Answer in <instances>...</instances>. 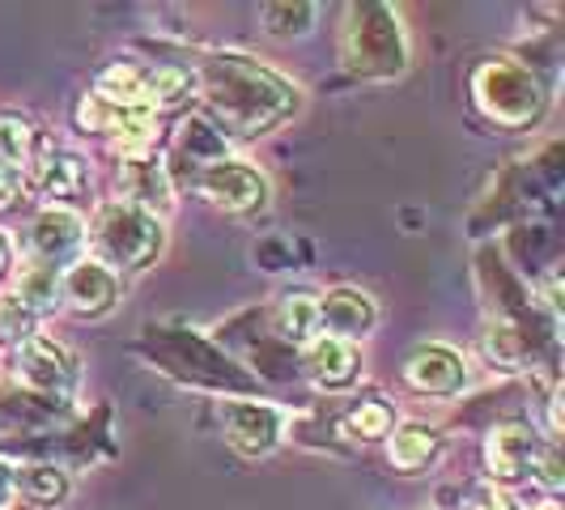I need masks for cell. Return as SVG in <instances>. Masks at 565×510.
Wrapping results in <instances>:
<instances>
[{"mask_svg": "<svg viewBox=\"0 0 565 510\" xmlns=\"http://www.w3.org/2000/svg\"><path fill=\"white\" fill-rule=\"evenodd\" d=\"M192 73L209 111L204 119L222 137H264L298 111V85L259 60L209 52Z\"/></svg>", "mask_w": 565, "mask_h": 510, "instance_id": "obj_1", "label": "cell"}, {"mask_svg": "<svg viewBox=\"0 0 565 510\" xmlns=\"http://www.w3.org/2000/svg\"><path fill=\"white\" fill-rule=\"evenodd\" d=\"M340 60L358 82H392L408 64L404 30L392 4H349L340 26Z\"/></svg>", "mask_w": 565, "mask_h": 510, "instance_id": "obj_2", "label": "cell"}, {"mask_svg": "<svg viewBox=\"0 0 565 510\" xmlns=\"http://www.w3.org/2000/svg\"><path fill=\"white\" fill-rule=\"evenodd\" d=\"M167 243L162 217L145 213L128 200H111L98 209L94 217V247H98V264H107L111 273H141L149 268Z\"/></svg>", "mask_w": 565, "mask_h": 510, "instance_id": "obj_3", "label": "cell"}, {"mask_svg": "<svg viewBox=\"0 0 565 510\" xmlns=\"http://www.w3.org/2000/svg\"><path fill=\"white\" fill-rule=\"evenodd\" d=\"M145 340L153 344V362L170 374H179L183 383H196V387H226L247 400L255 392V379L243 366H234L230 358H222L209 340L192 337V332H179V328H149Z\"/></svg>", "mask_w": 565, "mask_h": 510, "instance_id": "obj_4", "label": "cell"}, {"mask_svg": "<svg viewBox=\"0 0 565 510\" xmlns=\"http://www.w3.org/2000/svg\"><path fill=\"white\" fill-rule=\"evenodd\" d=\"M472 98L484 119L502 128H532L548 107V89L540 85L536 73L510 60H484L472 77Z\"/></svg>", "mask_w": 565, "mask_h": 510, "instance_id": "obj_5", "label": "cell"}, {"mask_svg": "<svg viewBox=\"0 0 565 510\" xmlns=\"http://www.w3.org/2000/svg\"><path fill=\"white\" fill-rule=\"evenodd\" d=\"M13 370L22 379V392L47 400V404H64L77 392V358L68 344L43 337V332H30L22 344H18V358H13Z\"/></svg>", "mask_w": 565, "mask_h": 510, "instance_id": "obj_6", "label": "cell"}, {"mask_svg": "<svg viewBox=\"0 0 565 510\" xmlns=\"http://www.w3.org/2000/svg\"><path fill=\"white\" fill-rule=\"evenodd\" d=\"M196 188L222 213H234V217H252L268 204V179L238 158H222V162L204 167L196 174Z\"/></svg>", "mask_w": 565, "mask_h": 510, "instance_id": "obj_7", "label": "cell"}, {"mask_svg": "<svg viewBox=\"0 0 565 510\" xmlns=\"http://www.w3.org/2000/svg\"><path fill=\"white\" fill-rule=\"evenodd\" d=\"M222 425H226V443L243 459H259V455L277 451L281 443V413L264 400H226Z\"/></svg>", "mask_w": 565, "mask_h": 510, "instance_id": "obj_8", "label": "cell"}, {"mask_svg": "<svg viewBox=\"0 0 565 510\" xmlns=\"http://www.w3.org/2000/svg\"><path fill=\"white\" fill-rule=\"evenodd\" d=\"M404 383L422 396H459L468 383V362L451 344H422L404 362Z\"/></svg>", "mask_w": 565, "mask_h": 510, "instance_id": "obj_9", "label": "cell"}, {"mask_svg": "<svg viewBox=\"0 0 565 510\" xmlns=\"http://www.w3.org/2000/svg\"><path fill=\"white\" fill-rule=\"evenodd\" d=\"M315 315H319L323 337H340L353 344L358 337L374 332L379 302L370 294H362V289H353V285H337V289H328V294L315 298Z\"/></svg>", "mask_w": 565, "mask_h": 510, "instance_id": "obj_10", "label": "cell"}, {"mask_svg": "<svg viewBox=\"0 0 565 510\" xmlns=\"http://www.w3.org/2000/svg\"><path fill=\"white\" fill-rule=\"evenodd\" d=\"M540 447H544V443L536 438L532 425L502 422L489 434V443H484V464H489V472H493L498 481L519 485L536 472Z\"/></svg>", "mask_w": 565, "mask_h": 510, "instance_id": "obj_11", "label": "cell"}, {"mask_svg": "<svg viewBox=\"0 0 565 510\" xmlns=\"http://www.w3.org/2000/svg\"><path fill=\"white\" fill-rule=\"evenodd\" d=\"M60 298L68 302V311L98 319V315H107L119 302V277L98 259H77L60 277Z\"/></svg>", "mask_w": 565, "mask_h": 510, "instance_id": "obj_12", "label": "cell"}, {"mask_svg": "<svg viewBox=\"0 0 565 510\" xmlns=\"http://www.w3.org/2000/svg\"><path fill=\"white\" fill-rule=\"evenodd\" d=\"M82 243H85V226L73 209H60V204L39 209V217L30 226V247L39 255V264L60 268V264H68L73 255L82 252Z\"/></svg>", "mask_w": 565, "mask_h": 510, "instance_id": "obj_13", "label": "cell"}, {"mask_svg": "<svg viewBox=\"0 0 565 510\" xmlns=\"http://www.w3.org/2000/svg\"><path fill=\"white\" fill-rule=\"evenodd\" d=\"M362 370V358L349 340L340 337H315L307 340V353H302V374L311 379L315 387L323 392H337V387H349Z\"/></svg>", "mask_w": 565, "mask_h": 510, "instance_id": "obj_14", "label": "cell"}, {"mask_svg": "<svg viewBox=\"0 0 565 510\" xmlns=\"http://www.w3.org/2000/svg\"><path fill=\"white\" fill-rule=\"evenodd\" d=\"M119 183H124V200L137 204L145 213L162 217L170 209V170L167 158L149 153V158H132V162H119Z\"/></svg>", "mask_w": 565, "mask_h": 510, "instance_id": "obj_15", "label": "cell"}, {"mask_svg": "<svg viewBox=\"0 0 565 510\" xmlns=\"http://www.w3.org/2000/svg\"><path fill=\"white\" fill-rule=\"evenodd\" d=\"M98 103H107L115 111H153L149 107V89H145V68L137 60H111L89 89Z\"/></svg>", "mask_w": 565, "mask_h": 510, "instance_id": "obj_16", "label": "cell"}, {"mask_svg": "<svg viewBox=\"0 0 565 510\" xmlns=\"http://www.w3.org/2000/svg\"><path fill=\"white\" fill-rule=\"evenodd\" d=\"M89 183V170L73 149H47L39 162H34V188L43 196H52L60 209H68V200H77Z\"/></svg>", "mask_w": 565, "mask_h": 510, "instance_id": "obj_17", "label": "cell"}, {"mask_svg": "<svg viewBox=\"0 0 565 510\" xmlns=\"http://www.w3.org/2000/svg\"><path fill=\"white\" fill-rule=\"evenodd\" d=\"M222 158H230L226 137H222L204 115H192V119H183V128H179V145H174V158L167 162V170H179L183 162H192V179H196L200 170L222 162Z\"/></svg>", "mask_w": 565, "mask_h": 510, "instance_id": "obj_18", "label": "cell"}, {"mask_svg": "<svg viewBox=\"0 0 565 510\" xmlns=\"http://www.w3.org/2000/svg\"><path fill=\"white\" fill-rule=\"evenodd\" d=\"M443 451V434L425 422H404L387 434V459L399 472H425Z\"/></svg>", "mask_w": 565, "mask_h": 510, "instance_id": "obj_19", "label": "cell"}, {"mask_svg": "<svg viewBox=\"0 0 565 510\" xmlns=\"http://www.w3.org/2000/svg\"><path fill=\"white\" fill-rule=\"evenodd\" d=\"M13 489L30 507H64L73 493V477L60 464H22V468H13Z\"/></svg>", "mask_w": 565, "mask_h": 510, "instance_id": "obj_20", "label": "cell"}, {"mask_svg": "<svg viewBox=\"0 0 565 510\" xmlns=\"http://www.w3.org/2000/svg\"><path fill=\"white\" fill-rule=\"evenodd\" d=\"M145 89H149V107H179L192 89H196V73L179 60H162L153 68H145Z\"/></svg>", "mask_w": 565, "mask_h": 510, "instance_id": "obj_21", "label": "cell"}, {"mask_svg": "<svg viewBox=\"0 0 565 510\" xmlns=\"http://www.w3.org/2000/svg\"><path fill=\"white\" fill-rule=\"evenodd\" d=\"M273 328L277 337L289 340V344H302V340L319 337V315H315V294H289L277 302V315H273Z\"/></svg>", "mask_w": 565, "mask_h": 510, "instance_id": "obj_22", "label": "cell"}, {"mask_svg": "<svg viewBox=\"0 0 565 510\" xmlns=\"http://www.w3.org/2000/svg\"><path fill=\"white\" fill-rule=\"evenodd\" d=\"M9 294H13V298H18V302H22V307H26L30 315L52 311V307L60 302V273H56V268H47V264H39V259H34L26 273L18 277V285H13Z\"/></svg>", "mask_w": 565, "mask_h": 510, "instance_id": "obj_23", "label": "cell"}, {"mask_svg": "<svg viewBox=\"0 0 565 510\" xmlns=\"http://www.w3.org/2000/svg\"><path fill=\"white\" fill-rule=\"evenodd\" d=\"M396 429V408L387 400H362L349 417H344V434L358 443H379Z\"/></svg>", "mask_w": 565, "mask_h": 510, "instance_id": "obj_24", "label": "cell"}, {"mask_svg": "<svg viewBox=\"0 0 565 510\" xmlns=\"http://www.w3.org/2000/svg\"><path fill=\"white\" fill-rule=\"evenodd\" d=\"M30 167V128L18 115H0V179H18Z\"/></svg>", "mask_w": 565, "mask_h": 510, "instance_id": "obj_25", "label": "cell"}, {"mask_svg": "<svg viewBox=\"0 0 565 510\" xmlns=\"http://www.w3.org/2000/svg\"><path fill=\"white\" fill-rule=\"evenodd\" d=\"M315 26V4H264V30L277 34V39H294V34H307Z\"/></svg>", "mask_w": 565, "mask_h": 510, "instance_id": "obj_26", "label": "cell"}, {"mask_svg": "<svg viewBox=\"0 0 565 510\" xmlns=\"http://www.w3.org/2000/svg\"><path fill=\"white\" fill-rule=\"evenodd\" d=\"M30 332H34V315L13 294H0V344L4 349H18Z\"/></svg>", "mask_w": 565, "mask_h": 510, "instance_id": "obj_27", "label": "cell"}, {"mask_svg": "<svg viewBox=\"0 0 565 510\" xmlns=\"http://www.w3.org/2000/svg\"><path fill=\"white\" fill-rule=\"evenodd\" d=\"M9 498H13V468L0 459V507H4Z\"/></svg>", "mask_w": 565, "mask_h": 510, "instance_id": "obj_28", "label": "cell"}, {"mask_svg": "<svg viewBox=\"0 0 565 510\" xmlns=\"http://www.w3.org/2000/svg\"><path fill=\"white\" fill-rule=\"evenodd\" d=\"M18 196V179H0V209Z\"/></svg>", "mask_w": 565, "mask_h": 510, "instance_id": "obj_29", "label": "cell"}, {"mask_svg": "<svg viewBox=\"0 0 565 510\" xmlns=\"http://www.w3.org/2000/svg\"><path fill=\"white\" fill-rule=\"evenodd\" d=\"M477 510H514V507H510L507 498H484V502Z\"/></svg>", "mask_w": 565, "mask_h": 510, "instance_id": "obj_30", "label": "cell"}, {"mask_svg": "<svg viewBox=\"0 0 565 510\" xmlns=\"http://www.w3.org/2000/svg\"><path fill=\"white\" fill-rule=\"evenodd\" d=\"M4 264H9V243H4V234H0V273H4Z\"/></svg>", "mask_w": 565, "mask_h": 510, "instance_id": "obj_31", "label": "cell"}, {"mask_svg": "<svg viewBox=\"0 0 565 510\" xmlns=\"http://www.w3.org/2000/svg\"><path fill=\"white\" fill-rule=\"evenodd\" d=\"M532 510H557V502H540V507H532Z\"/></svg>", "mask_w": 565, "mask_h": 510, "instance_id": "obj_32", "label": "cell"}]
</instances>
